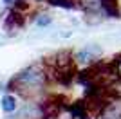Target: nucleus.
Masks as SVG:
<instances>
[{"label": "nucleus", "mask_w": 121, "mask_h": 119, "mask_svg": "<svg viewBox=\"0 0 121 119\" xmlns=\"http://www.w3.org/2000/svg\"><path fill=\"white\" fill-rule=\"evenodd\" d=\"M11 119H45L42 101H27L24 106L16 108L15 115Z\"/></svg>", "instance_id": "nucleus-4"}, {"label": "nucleus", "mask_w": 121, "mask_h": 119, "mask_svg": "<svg viewBox=\"0 0 121 119\" xmlns=\"http://www.w3.org/2000/svg\"><path fill=\"white\" fill-rule=\"evenodd\" d=\"M110 67H112V70H114L116 78H121V54L114 56V60L110 61Z\"/></svg>", "instance_id": "nucleus-9"}, {"label": "nucleus", "mask_w": 121, "mask_h": 119, "mask_svg": "<svg viewBox=\"0 0 121 119\" xmlns=\"http://www.w3.org/2000/svg\"><path fill=\"white\" fill-rule=\"evenodd\" d=\"M101 11L107 18H121L119 0H101Z\"/></svg>", "instance_id": "nucleus-5"}, {"label": "nucleus", "mask_w": 121, "mask_h": 119, "mask_svg": "<svg viewBox=\"0 0 121 119\" xmlns=\"http://www.w3.org/2000/svg\"><path fill=\"white\" fill-rule=\"evenodd\" d=\"M51 22H52V16L47 15V13L38 15V18H36V25H38V27H45V25H49Z\"/></svg>", "instance_id": "nucleus-10"}, {"label": "nucleus", "mask_w": 121, "mask_h": 119, "mask_svg": "<svg viewBox=\"0 0 121 119\" xmlns=\"http://www.w3.org/2000/svg\"><path fill=\"white\" fill-rule=\"evenodd\" d=\"M5 4H13V2H15V0H4Z\"/></svg>", "instance_id": "nucleus-11"}, {"label": "nucleus", "mask_w": 121, "mask_h": 119, "mask_svg": "<svg viewBox=\"0 0 121 119\" xmlns=\"http://www.w3.org/2000/svg\"><path fill=\"white\" fill-rule=\"evenodd\" d=\"M24 22H25V15L18 9H13L7 15V18H5V29H9V31L20 29L22 25H24Z\"/></svg>", "instance_id": "nucleus-6"}, {"label": "nucleus", "mask_w": 121, "mask_h": 119, "mask_svg": "<svg viewBox=\"0 0 121 119\" xmlns=\"http://www.w3.org/2000/svg\"><path fill=\"white\" fill-rule=\"evenodd\" d=\"M47 2L54 7H61V9H78L76 0H47Z\"/></svg>", "instance_id": "nucleus-8"}, {"label": "nucleus", "mask_w": 121, "mask_h": 119, "mask_svg": "<svg viewBox=\"0 0 121 119\" xmlns=\"http://www.w3.org/2000/svg\"><path fill=\"white\" fill-rule=\"evenodd\" d=\"M101 54H103V49H101L99 45H96V43L85 45V47H81L80 51H76V52H74V61H76V65L89 67V65L99 61Z\"/></svg>", "instance_id": "nucleus-2"}, {"label": "nucleus", "mask_w": 121, "mask_h": 119, "mask_svg": "<svg viewBox=\"0 0 121 119\" xmlns=\"http://www.w3.org/2000/svg\"><path fill=\"white\" fill-rule=\"evenodd\" d=\"M0 106H2V110L5 114H15L16 108H18V101H16V98L13 94H5L0 99Z\"/></svg>", "instance_id": "nucleus-7"}, {"label": "nucleus", "mask_w": 121, "mask_h": 119, "mask_svg": "<svg viewBox=\"0 0 121 119\" xmlns=\"http://www.w3.org/2000/svg\"><path fill=\"white\" fill-rule=\"evenodd\" d=\"M49 83V74H47V67L43 63H35L20 70L15 78L9 81V90H15L24 98H35L45 89Z\"/></svg>", "instance_id": "nucleus-1"}, {"label": "nucleus", "mask_w": 121, "mask_h": 119, "mask_svg": "<svg viewBox=\"0 0 121 119\" xmlns=\"http://www.w3.org/2000/svg\"><path fill=\"white\" fill-rule=\"evenodd\" d=\"M94 119H121V96H114L110 92V98L94 114Z\"/></svg>", "instance_id": "nucleus-3"}]
</instances>
